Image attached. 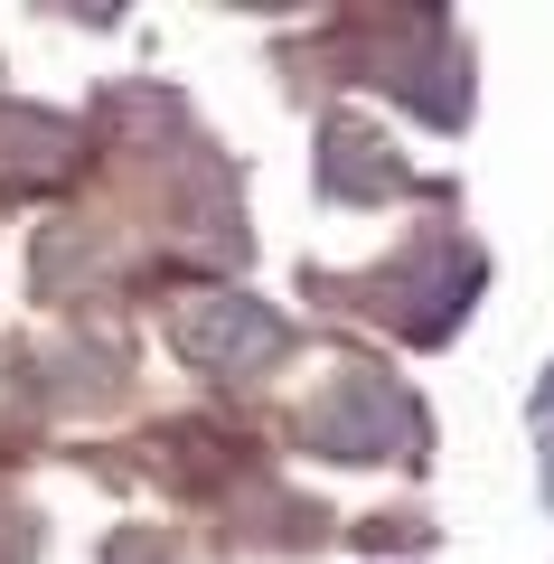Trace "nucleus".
<instances>
[{
    "mask_svg": "<svg viewBox=\"0 0 554 564\" xmlns=\"http://www.w3.org/2000/svg\"><path fill=\"white\" fill-rule=\"evenodd\" d=\"M423 423H414V395L404 386H385V377H338L329 395L301 414V443L311 452H329V462H385V452H404Z\"/></svg>",
    "mask_w": 554,
    "mask_h": 564,
    "instance_id": "1",
    "label": "nucleus"
},
{
    "mask_svg": "<svg viewBox=\"0 0 554 564\" xmlns=\"http://www.w3.org/2000/svg\"><path fill=\"white\" fill-rule=\"evenodd\" d=\"M170 348L188 367H217V377H254L292 348V329H282V311L245 302V292H198V302L170 311Z\"/></svg>",
    "mask_w": 554,
    "mask_h": 564,
    "instance_id": "2",
    "label": "nucleus"
},
{
    "mask_svg": "<svg viewBox=\"0 0 554 564\" xmlns=\"http://www.w3.org/2000/svg\"><path fill=\"white\" fill-rule=\"evenodd\" d=\"M319 180H329L338 198H385V188H395V161H385V141L367 132V122L338 113L329 132H319Z\"/></svg>",
    "mask_w": 554,
    "mask_h": 564,
    "instance_id": "3",
    "label": "nucleus"
},
{
    "mask_svg": "<svg viewBox=\"0 0 554 564\" xmlns=\"http://www.w3.org/2000/svg\"><path fill=\"white\" fill-rule=\"evenodd\" d=\"M545 433H554V377H545Z\"/></svg>",
    "mask_w": 554,
    "mask_h": 564,
    "instance_id": "4",
    "label": "nucleus"
}]
</instances>
